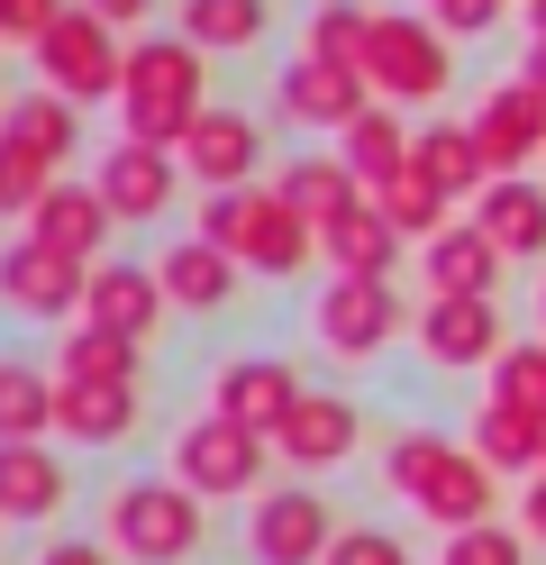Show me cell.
Listing matches in <instances>:
<instances>
[{"label": "cell", "instance_id": "6da1fadb", "mask_svg": "<svg viewBox=\"0 0 546 565\" xmlns=\"http://www.w3.org/2000/svg\"><path fill=\"white\" fill-rule=\"evenodd\" d=\"M383 483L400 492L410 511H428L437 529H483L492 520V466L473 447H447V438H428V429H410V438H392V456H383Z\"/></svg>", "mask_w": 546, "mask_h": 565}, {"label": "cell", "instance_id": "7a4b0ae2", "mask_svg": "<svg viewBox=\"0 0 546 565\" xmlns=\"http://www.w3.org/2000/svg\"><path fill=\"white\" fill-rule=\"evenodd\" d=\"M201 46L192 38H146L128 46V92H119V119L137 147H182L201 128Z\"/></svg>", "mask_w": 546, "mask_h": 565}, {"label": "cell", "instance_id": "3957f363", "mask_svg": "<svg viewBox=\"0 0 546 565\" xmlns=\"http://www.w3.org/2000/svg\"><path fill=\"white\" fill-rule=\"evenodd\" d=\"M201 237H210V246H228V256H237L246 274H301V265H310V246H319V228H310L301 210L282 201V183L210 192V210H201Z\"/></svg>", "mask_w": 546, "mask_h": 565}, {"label": "cell", "instance_id": "277c9868", "mask_svg": "<svg viewBox=\"0 0 546 565\" xmlns=\"http://www.w3.org/2000/svg\"><path fill=\"white\" fill-rule=\"evenodd\" d=\"M210 520H201V492L173 483V475H137L109 492V547H119L128 565H182L201 556Z\"/></svg>", "mask_w": 546, "mask_h": 565}, {"label": "cell", "instance_id": "5b68a950", "mask_svg": "<svg viewBox=\"0 0 546 565\" xmlns=\"http://www.w3.org/2000/svg\"><path fill=\"white\" fill-rule=\"evenodd\" d=\"M265 456L274 438L237 429L228 411H201L173 429V483H192L201 502H237V492H265Z\"/></svg>", "mask_w": 546, "mask_h": 565}, {"label": "cell", "instance_id": "8992f818", "mask_svg": "<svg viewBox=\"0 0 546 565\" xmlns=\"http://www.w3.org/2000/svg\"><path fill=\"white\" fill-rule=\"evenodd\" d=\"M36 83L64 92L73 110H83V100L128 92V46H119V28H109L100 10H64V19L46 28V46H36Z\"/></svg>", "mask_w": 546, "mask_h": 565}, {"label": "cell", "instance_id": "52a82bcc", "mask_svg": "<svg viewBox=\"0 0 546 565\" xmlns=\"http://www.w3.org/2000/svg\"><path fill=\"white\" fill-rule=\"evenodd\" d=\"M364 83H374V100H437V92L456 83L447 38H437L428 19L374 10V38H364Z\"/></svg>", "mask_w": 546, "mask_h": 565}, {"label": "cell", "instance_id": "ba28073f", "mask_svg": "<svg viewBox=\"0 0 546 565\" xmlns=\"http://www.w3.org/2000/svg\"><path fill=\"white\" fill-rule=\"evenodd\" d=\"M338 529H328V502L310 483H274L255 492V520H246V556L255 565H328Z\"/></svg>", "mask_w": 546, "mask_h": 565}, {"label": "cell", "instance_id": "9c48e42d", "mask_svg": "<svg viewBox=\"0 0 546 565\" xmlns=\"http://www.w3.org/2000/svg\"><path fill=\"white\" fill-rule=\"evenodd\" d=\"M92 292V265L55 256V246L36 237H10L0 246V310H19V320H64V310H83Z\"/></svg>", "mask_w": 546, "mask_h": 565}, {"label": "cell", "instance_id": "30bf717a", "mask_svg": "<svg viewBox=\"0 0 546 565\" xmlns=\"http://www.w3.org/2000/svg\"><path fill=\"white\" fill-rule=\"evenodd\" d=\"M310 329L328 356H383L392 329H400V301H392V282H364V274H328V292L310 310Z\"/></svg>", "mask_w": 546, "mask_h": 565}, {"label": "cell", "instance_id": "8fae6325", "mask_svg": "<svg viewBox=\"0 0 546 565\" xmlns=\"http://www.w3.org/2000/svg\"><path fill=\"white\" fill-rule=\"evenodd\" d=\"M210 411H228L237 429L255 438H274L291 411H301V374H291L282 356H237V365H218V402Z\"/></svg>", "mask_w": 546, "mask_h": 565}, {"label": "cell", "instance_id": "7c38bea8", "mask_svg": "<svg viewBox=\"0 0 546 565\" xmlns=\"http://www.w3.org/2000/svg\"><path fill=\"white\" fill-rule=\"evenodd\" d=\"M473 137H483L492 183H501V173H520L528 156H546V92L537 83H501L483 110H473Z\"/></svg>", "mask_w": 546, "mask_h": 565}, {"label": "cell", "instance_id": "4fadbf2b", "mask_svg": "<svg viewBox=\"0 0 546 565\" xmlns=\"http://www.w3.org/2000/svg\"><path fill=\"white\" fill-rule=\"evenodd\" d=\"M92 192L109 201V220H164V210H173V156H164V147H137V137H119V147L100 156Z\"/></svg>", "mask_w": 546, "mask_h": 565}, {"label": "cell", "instance_id": "5bb4252c", "mask_svg": "<svg viewBox=\"0 0 546 565\" xmlns=\"http://www.w3.org/2000/svg\"><path fill=\"white\" fill-rule=\"evenodd\" d=\"M419 347H428V365H447V374H473V365H501V310L492 301H428L419 310Z\"/></svg>", "mask_w": 546, "mask_h": 565}, {"label": "cell", "instance_id": "9a60e30c", "mask_svg": "<svg viewBox=\"0 0 546 565\" xmlns=\"http://www.w3.org/2000/svg\"><path fill=\"white\" fill-rule=\"evenodd\" d=\"M83 320L109 329V338H128V347H146V338H156V320H164V282H156V265H100L92 292H83Z\"/></svg>", "mask_w": 546, "mask_h": 565}, {"label": "cell", "instance_id": "2e32d148", "mask_svg": "<svg viewBox=\"0 0 546 565\" xmlns=\"http://www.w3.org/2000/svg\"><path fill=\"white\" fill-rule=\"evenodd\" d=\"M282 110H291V119H310V128H338V137H346L364 110H374V83H364V74H346V64L301 55V64L282 74Z\"/></svg>", "mask_w": 546, "mask_h": 565}, {"label": "cell", "instance_id": "e0dca14e", "mask_svg": "<svg viewBox=\"0 0 546 565\" xmlns=\"http://www.w3.org/2000/svg\"><path fill=\"white\" fill-rule=\"evenodd\" d=\"M255 156H265V137H255L246 110H201V128L182 137V164H192L210 192H246L255 183Z\"/></svg>", "mask_w": 546, "mask_h": 565}, {"label": "cell", "instance_id": "ac0fdd59", "mask_svg": "<svg viewBox=\"0 0 546 565\" xmlns=\"http://www.w3.org/2000/svg\"><path fill=\"white\" fill-rule=\"evenodd\" d=\"M237 256L228 246H210V237H173L164 256H156V282H164V301H182V310H228L237 301Z\"/></svg>", "mask_w": 546, "mask_h": 565}, {"label": "cell", "instance_id": "d6986e66", "mask_svg": "<svg viewBox=\"0 0 546 565\" xmlns=\"http://www.w3.org/2000/svg\"><path fill=\"white\" fill-rule=\"evenodd\" d=\"M274 456H291V466H346L355 456V402H338V393H301V411L274 429Z\"/></svg>", "mask_w": 546, "mask_h": 565}, {"label": "cell", "instance_id": "ffe728a7", "mask_svg": "<svg viewBox=\"0 0 546 565\" xmlns=\"http://www.w3.org/2000/svg\"><path fill=\"white\" fill-rule=\"evenodd\" d=\"M0 147H19V156H36L55 173L73 147H83V119H73L64 92H19V100H0Z\"/></svg>", "mask_w": 546, "mask_h": 565}, {"label": "cell", "instance_id": "44dd1931", "mask_svg": "<svg viewBox=\"0 0 546 565\" xmlns=\"http://www.w3.org/2000/svg\"><path fill=\"white\" fill-rule=\"evenodd\" d=\"M55 429L83 447H119L137 429V383H73L55 374Z\"/></svg>", "mask_w": 546, "mask_h": 565}, {"label": "cell", "instance_id": "7402d4cb", "mask_svg": "<svg viewBox=\"0 0 546 565\" xmlns=\"http://www.w3.org/2000/svg\"><path fill=\"white\" fill-rule=\"evenodd\" d=\"M473 228H483L501 256H546V192L528 173H501V183H483V201H473Z\"/></svg>", "mask_w": 546, "mask_h": 565}, {"label": "cell", "instance_id": "603a6c76", "mask_svg": "<svg viewBox=\"0 0 546 565\" xmlns=\"http://www.w3.org/2000/svg\"><path fill=\"white\" fill-rule=\"evenodd\" d=\"M28 237L55 246V256H73V265H92V246L109 237V201H100L92 183H55L46 201L28 210Z\"/></svg>", "mask_w": 546, "mask_h": 565}, {"label": "cell", "instance_id": "cb8c5ba5", "mask_svg": "<svg viewBox=\"0 0 546 565\" xmlns=\"http://www.w3.org/2000/svg\"><path fill=\"white\" fill-rule=\"evenodd\" d=\"M501 246L483 228H447V237H428V292L437 301H492V282H501Z\"/></svg>", "mask_w": 546, "mask_h": 565}, {"label": "cell", "instance_id": "d4e9b609", "mask_svg": "<svg viewBox=\"0 0 546 565\" xmlns=\"http://www.w3.org/2000/svg\"><path fill=\"white\" fill-rule=\"evenodd\" d=\"M282 201H291V210H301V220H310V228L328 237V228L346 220V210H364L374 192H364L355 173H346V156H301V164L282 173Z\"/></svg>", "mask_w": 546, "mask_h": 565}, {"label": "cell", "instance_id": "484cf974", "mask_svg": "<svg viewBox=\"0 0 546 565\" xmlns=\"http://www.w3.org/2000/svg\"><path fill=\"white\" fill-rule=\"evenodd\" d=\"M338 156H346V173H355L364 192H383L392 173L419 156V137H400V110H392V100H374V110H364V119L338 137Z\"/></svg>", "mask_w": 546, "mask_h": 565}, {"label": "cell", "instance_id": "4316f807", "mask_svg": "<svg viewBox=\"0 0 546 565\" xmlns=\"http://www.w3.org/2000/svg\"><path fill=\"white\" fill-rule=\"evenodd\" d=\"M473 456L492 475H546V419L510 411V402H483L473 411Z\"/></svg>", "mask_w": 546, "mask_h": 565}, {"label": "cell", "instance_id": "83f0119b", "mask_svg": "<svg viewBox=\"0 0 546 565\" xmlns=\"http://www.w3.org/2000/svg\"><path fill=\"white\" fill-rule=\"evenodd\" d=\"M319 246H328V274H364V282H383V274L400 265V228L383 220L374 201H364V210H346V220L328 228Z\"/></svg>", "mask_w": 546, "mask_h": 565}, {"label": "cell", "instance_id": "f1b7e54d", "mask_svg": "<svg viewBox=\"0 0 546 565\" xmlns=\"http://www.w3.org/2000/svg\"><path fill=\"white\" fill-rule=\"evenodd\" d=\"M64 511V466L46 447H0V520H55Z\"/></svg>", "mask_w": 546, "mask_h": 565}, {"label": "cell", "instance_id": "f546056e", "mask_svg": "<svg viewBox=\"0 0 546 565\" xmlns=\"http://www.w3.org/2000/svg\"><path fill=\"white\" fill-rule=\"evenodd\" d=\"M55 429V374L0 356V447H36Z\"/></svg>", "mask_w": 546, "mask_h": 565}, {"label": "cell", "instance_id": "4dcf8cb0", "mask_svg": "<svg viewBox=\"0 0 546 565\" xmlns=\"http://www.w3.org/2000/svg\"><path fill=\"white\" fill-rule=\"evenodd\" d=\"M419 173L437 192H473V183H492V164H483V137H473V119H437V128H419Z\"/></svg>", "mask_w": 546, "mask_h": 565}, {"label": "cell", "instance_id": "1f68e13d", "mask_svg": "<svg viewBox=\"0 0 546 565\" xmlns=\"http://www.w3.org/2000/svg\"><path fill=\"white\" fill-rule=\"evenodd\" d=\"M374 210H383L400 237H419V246H428V237H447V192H437L428 173H419V156H410V164H400L392 183L374 192Z\"/></svg>", "mask_w": 546, "mask_h": 565}, {"label": "cell", "instance_id": "d6a6232c", "mask_svg": "<svg viewBox=\"0 0 546 565\" xmlns=\"http://www.w3.org/2000/svg\"><path fill=\"white\" fill-rule=\"evenodd\" d=\"M265 0H182V38H192L201 55L210 46H255V38H265Z\"/></svg>", "mask_w": 546, "mask_h": 565}, {"label": "cell", "instance_id": "836d02e7", "mask_svg": "<svg viewBox=\"0 0 546 565\" xmlns=\"http://www.w3.org/2000/svg\"><path fill=\"white\" fill-rule=\"evenodd\" d=\"M364 38H374V10H355V0H328V10H310V38H301V55L364 74Z\"/></svg>", "mask_w": 546, "mask_h": 565}, {"label": "cell", "instance_id": "e575fe53", "mask_svg": "<svg viewBox=\"0 0 546 565\" xmlns=\"http://www.w3.org/2000/svg\"><path fill=\"white\" fill-rule=\"evenodd\" d=\"M55 374H73V383H137V347L83 320V329L64 338V356H55Z\"/></svg>", "mask_w": 546, "mask_h": 565}, {"label": "cell", "instance_id": "d590c367", "mask_svg": "<svg viewBox=\"0 0 546 565\" xmlns=\"http://www.w3.org/2000/svg\"><path fill=\"white\" fill-rule=\"evenodd\" d=\"M492 402L546 419V347H501V365H492Z\"/></svg>", "mask_w": 546, "mask_h": 565}, {"label": "cell", "instance_id": "8d00e7d4", "mask_svg": "<svg viewBox=\"0 0 546 565\" xmlns=\"http://www.w3.org/2000/svg\"><path fill=\"white\" fill-rule=\"evenodd\" d=\"M437 565H528V539H520V529H501V520H483V529H456Z\"/></svg>", "mask_w": 546, "mask_h": 565}, {"label": "cell", "instance_id": "74e56055", "mask_svg": "<svg viewBox=\"0 0 546 565\" xmlns=\"http://www.w3.org/2000/svg\"><path fill=\"white\" fill-rule=\"evenodd\" d=\"M46 192H55V173H46V164L19 156V147H0V210H19V220H28Z\"/></svg>", "mask_w": 546, "mask_h": 565}, {"label": "cell", "instance_id": "f35d334b", "mask_svg": "<svg viewBox=\"0 0 546 565\" xmlns=\"http://www.w3.org/2000/svg\"><path fill=\"white\" fill-rule=\"evenodd\" d=\"M328 565H410V547H400L392 529H338V547H328Z\"/></svg>", "mask_w": 546, "mask_h": 565}, {"label": "cell", "instance_id": "ab89813d", "mask_svg": "<svg viewBox=\"0 0 546 565\" xmlns=\"http://www.w3.org/2000/svg\"><path fill=\"white\" fill-rule=\"evenodd\" d=\"M55 19H64V0H0V38H19V46H46Z\"/></svg>", "mask_w": 546, "mask_h": 565}, {"label": "cell", "instance_id": "60d3db41", "mask_svg": "<svg viewBox=\"0 0 546 565\" xmlns=\"http://www.w3.org/2000/svg\"><path fill=\"white\" fill-rule=\"evenodd\" d=\"M428 10L447 19V28H473V38H483V28L501 19V0H428Z\"/></svg>", "mask_w": 546, "mask_h": 565}, {"label": "cell", "instance_id": "b9f144b4", "mask_svg": "<svg viewBox=\"0 0 546 565\" xmlns=\"http://www.w3.org/2000/svg\"><path fill=\"white\" fill-rule=\"evenodd\" d=\"M36 565H109V547H92V539H55Z\"/></svg>", "mask_w": 546, "mask_h": 565}, {"label": "cell", "instance_id": "7bdbcfd3", "mask_svg": "<svg viewBox=\"0 0 546 565\" xmlns=\"http://www.w3.org/2000/svg\"><path fill=\"white\" fill-rule=\"evenodd\" d=\"M520 520H528V539H546V475H528V492H520Z\"/></svg>", "mask_w": 546, "mask_h": 565}, {"label": "cell", "instance_id": "ee69618b", "mask_svg": "<svg viewBox=\"0 0 546 565\" xmlns=\"http://www.w3.org/2000/svg\"><path fill=\"white\" fill-rule=\"evenodd\" d=\"M83 10H100L109 28H128V19H146V10H156V0H83Z\"/></svg>", "mask_w": 546, "mask_h": 565}, {"label": "cell", "instance_id": "f6af8a7d", "mask_svg": "<svg viewBox=\"0 0 546 565\" xmlns=\"http://www.w3.org/2000/svg\"><path fill=\"white\" fill-rule=\"evenodd\" d=\"M520 83H537V92H546V38L528 46V64H520Z\"/></svg>", "mask_w": 546, "mask_h": 565}, {"label": "cell", "instance_id": "bcb514c9", "mask_svg": "<svg viewBox=\"0 0 546 565\" xmlns=\"http://www.w3.org/2000/svg\"><path fill=\"white\" fill-rule=\"evenodd\" d=\"M528 28H537V38H546V0H528Z\"/></svg>", "mask_w": 546, "mask_h": 565}, {"label": "cell", "instance_id": "7dc6e473", "mask_svg": "<svg viewBox=\"0 0 546 565\" xmlns=\"http://www.w3.org/2000/svg\"><path fill=\"white\" fill-rule=\"evenodd\" d=\"M537 310H546V292H537Z\"/></svg>", "mask_w": 546, "mask_h": 565}]
</instances>
